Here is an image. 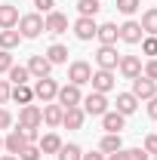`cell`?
<instances>
[{
    "label": "cell",
    "mask_w": 157,
    "mask_h": 160,
    "mask_svg": "<svg viewBox=\"0 0 157 160\" xmlns=\"http://www.w3.org/2000/svg\"><path fill=\"white\" fill-rule=\"evenodd\" d=\"M9 96H13V83L9 80H0V105H6Z\"/></svg>",
    "instance_id": "cell-36"
},
{
    "label": "cell",
    "mask_w": 157,
    "mask_h": 160,
    "mask_svg": "<svg viewBox=\"0 0 157 160\" xmlns=\"http://www.w3.org/2000/svg\"><path fill=\"white\" fill-rule=\"evenodd\" d=\"M83 120H86V114H83V108H65V114H62V126H68V129H80L83 126Z\"/></svg>",
    "instance_id": "cell-19"
},
{
    "label": "cell",
    "mask_w": 157,
    "mask_h": 160,
    "mask_svg": "<svg viewBox=\"0 0 157 160\" xmlns=\"http://www.w3.org/2000/svg\"><path fill=\"white\" fill-rule=\"evenodd\" d=\"M56 102H59L62 108H77L80 102H83V92H80V86H74V83H65V86H59Z\"/></svg>",
    "instance_id": "cell-6"
},
{
    "label": "cell",
    "mask_w": 157,
    "mask_h": 160,
    "mask_svg": "<svg viewBox=\"0 0 157 160\" xmlns=\"http://www.w3.org/2000/svg\"><path fill=\"white\" fill-rule=\"evenodd\" d=\"M142 37H145V31H142V25L139 22H123L120 25V40L123 43H142Z\"/></svg>",
    "instance_id": "cell-15"
},
{
    "label": "cell",
    "mask_w": 157,
    "mask_h": 160,
    "mask_svg": "<svg viewBox=\"0 0 157 160\" xmlns=\"http://www.w3.org/2000/svg\"><path fill=\"white\" fill-rule=\"evenodd\" d=\"M148 154H157V132H151V136H145V145H142Z\"/></svg>",
    "instance_id": "cell-38"
},
{
    "label": "cell",
    "mask_w": 157,
    "mask_h": 160,
    "mask_svg": "<svg viewBox=\"0 0 157 160\" xmlns=\"http://www.w3.org/2000/svg\"><path fill=\"white\" fill-rule=\"evenodd\" d=\"M46 59H49V65H65V62H68V46L53 43V46L46 49Z\"/></svg>",
    "instance_id": "cell-26"
},
{
    "label": "cell",
    "mask_w": 157,
    "mask_h": 160,
    "mask_svg": "<svg viewBox=\"0 0 157 160\" xmlns=\"http://www.w3.org/2000/svg\"><path fill=\"white\" fill-rule=\"evenodd\" d=\"M9 126H13V114L6 108H0V129H9Z\"/></svg>",
    "instance_id": "cell-40"
},
{
    "label": "cell",
    "mask_w": 157,
    "mask_h": 160,
    "mask_svg": "<svg viewBox=\"0 0 157 160\" xmlns=\"http://www.w3.org/2000/svg\"><path fill=\"white\" fill-rule=\"evenodd\" d=\"M25 68H28V74H31V77H49V71H53V65H49V59H46V56H31V62H28V65H25Z\"/></svg>",
    "instance_id": "cell-14"
},
{
    "label": "cell",
    "mask_w": 157,
    "mask_h": 160,
    "mask_svg": "<svg viewBox=\"0 0 157 160\" xmlns=\"http://www.w3.org/2000/svg\"><path fill=\"white\" fill-rule=\"evenodd\" d=\"M40 123H43V111L37 105H22V111H19V126L22 129H40Z\"/></svg>",
    "instance_id": "cell-2"
},
{
    "label": "cell",
    "mask_w": 157,
    "mask_h": 160,
    "mask_svg": "<svg viewBox=\"0 0 157 160\" xmlns=\"http://www.w3.org/2000/svg\"><path fill=\"white\" fill-rule=\"evenodd\" d=\"M126 160H151L145 148H126Z\"/></svg>",
    "instance_id": "cell-35"
},
{
    "label": "cell",
    "mask_w": 157,
    "mask_h": 160,
    "mask_svg": "<svg viewBox=\"0 0 157 160\" xmlns=\"http://www.w3.org/2000/svg\"><path fill=\"white\" fill-rule=\"evenodd\" d=\"M136 108H139V99L133 96V92H120L117 96V114H123V117H129V114H136Z\"/></svg>",
    "instance_id": "cell-21"
},
{
    "label": "cell",
    "mask_w": 157,
    "mask_h": 160,
    "mask_svg": "<svg viewBox=\"0 0 157 160\" xmlns=\"http://www.w3.org/2000/svg\"><path fill=\"white\" fill-rule=\"evenodd\" d=\"M117 71H120L126 80H136L139 74H142V59H139V56H120Z\"/></svg>",
    "instance_id": "cell-11"
},
{
    "label": "cell",
    "mask_w": 157,
    "mask_h": 160,
    "mask_svg": "<svg viewBox=\"0 0 157 160\" xmlns=\"http://www.w3.org/2000/svg\"><path fill=\"white\" fill-rule=\"evenodd\" d=\"M65 145V142L56 136V132H46L43 139L37 142V148H40V154H59V148Z\"/></svg>",
    "instance_id": "cell-22"
},
{
    "label": "cell",
    "mask_w": 157,
    "mask_h": 160,
    "mask_svg": "<svg viewBox=\"0 0 157 160\" xmlns=\"http://www.w3.org/2000/svg\"><path fill=\"white\" fill-rule=\"evenodd\" d=\"M142 74H145L148 80H154V83H157V59H148V65L142 68Z\"/></svg>",
    "instance_id": "cell-37"
},
{
    "label": "cell",
    "mask_w": 157,
    "mask_h": 160,
    "mask_svg": "<svg viewBox=\"0 0 157 160\" xmlns=\"http://www.w3.org/2000/svg\"><path fill=\"white\" fill-rule=\"evenodd\" d=\"M96 31H99L96 19H86V16H80V19L74 22V37H77V40H93V37H96Z\"/></svg>",
    "instance_id": "cell-13"
},
{
    "label": "cell",
    "mask_w": 157,
    "mask_h": 160,
    "mask_svg": "<svg viewBox=\"0 0 157 160\" xmlns=\"http://www.w3.org/2000/svg\"><path fill=\"white\" fill-rule=\"evenodd\" d=\"M142 52L145 56H151V59H157V37H142Z\"/></svg>",
    "instance_id": "cell-32"
},
{
    "label": "cell",
    "mask_w": 157,
    "mask_h": 160,
    "mask_svg": "<svg viewBox=\"0 0 157 160\" xmlns=\"http://www.w3.org/2000/svg\"><path fill=\"white\" fill-rule=\"evenodd\" d=\"M25 145H28V142H25V132H22V129H9L6 139H3V148H6L9 154H19Z\"/></svg>",
    "instance_id": "cell-20"
},
{
    "label": "cell",
    "mask_w": 157,
    "mask_h": 160,
    "mask_svg": "<svg viewBox=\"0 0 157 160\" xmlns=\"http://www.w3.org/2000/svg\"><path fill=\"white\" fill-rule=\"evenodd\" d=\"M154 160H157V157H154Z\"/></svg>",
    "instance_id": "cell-46"
},
{
    "label": "cell",
    "mask_w": 157,
    "mask_h": 160,
    "mask_svg": "<svg viewBox=\"0 0 157 160\" xmlns=\"http://www.w3.org/2000/svg\"><path fill=\"white\" fill-rule=\"evenodd\" d=\"M31 89H34V99H40L43 105H46V102H53L56 96H59V83H56L53 77H40Z\"/></svg>",
    "instance_id": "cell-3"
},
{
    "label": "cell",
    "mask_w": 157,
    "mask_h": 160,
    "mask_svg": "<svg viewBox=\"0 0 157 160\" xmlns=\"http://www.w3.org/2000/svg\"><path fill=\"white\" fill-rule=\"evenodd\" d=\"M117 46H99V52H96V65L102 68V71H117Z\"/></svg>",
    "instance_id": "cell-8"
},
{
    "label": "cell",
    "mask_w": 157,
    "mask_h": 160,
    "mask_svg": "<svg viewBox=\"0 0 157 160\" xmlns=\"http://www.w3.org/2000/svg\"><path fill=\"white\" fill-rule=\"evenodd\" d=\"M13 68V52L9 49H0V74H6Z\"/></svg>",
    "instance_id": "cell-34"
},
{
    "label": "cell",
    "mask_w": 157,
    "mask_h": 160,
    "mask_svg": "<svg viewBox=\"0 0 157 160\" xmlns=\"http://www.w3.org/2000/svg\"><path fill=\"white\" fill-rule=\"evenodd\" d=\"M133 96H136L139 102H142V99H145V102L154 99V96H157V83H154V80H148L145 74H139V77L133 80Z\"/></svg>",
    "instance_id": "cell-10"
},
{
    "label": "cell",
    "mask_w": 157,
    "mask_h": 160,
    "mask_svg": "<svg viewBox=\"0 0 157 160\" xmlns=\"http://www.w3.org/2000/svg\"><path fill=\"white\" fill-rule=\"evenodd\" d=\"M0 151H3V139H0Z\"/></svg>",
    "instance_id": "cell-45"
},
{
    "label": "cell",
    "mask_w": 157,
    "mask_h": 160,
    "mask_svg": "<svg viewBox=\"0 0 157 160\" xmlns=\"http://www.w3.org/2000/svg\"><path fill=\"white\" fill-rule=\"evenodd\" d=\"M99 9H102V0H77V12L86 19H96Z\"/></svg>",
    "instance_id": "cell-28"
},
{
    "label": "cell",
    "mask_w": 157,
    "mask_h": 160,
    "mask_svg": "<svg viewBox=\"0 0 157 160\" xmlns=\"http://www.w3.org/2000/svg\"><path fill=\"white\" fill-rule=\"evenodd\" d=\"M19 43H22V34L16 31V28H6V31H0V49H9V52H13Z\"/></svg>",
    "instance_id": "cell-24"
},
{
    "label": "cell",
    "mask_w": 157,
    "mask_h": 160,
    "mask_svg": "<svg viewBox=\"0 0 157 160\" xmlns=\"http://www.w3.org/2000/svg\"><path fill=\"white\" fill-rule=\"evenodd\" d=\"M89 83H93V92H102V96H108L111 89H114V71H93V77H89Z\"/></svg>",
    "instance_id": "cell-9"
},
{
    "label": "cell",
    "mask_w": 157,
    "mask_h": 160,
    "mask_svg": "<svg viewBox=\"0 0 157 160\" xmlns=\"http://www.w3.org/2000/svg\"><path fill=\"white\" fill-rule=\"evenodd\" d=\"M40 111H43V123H46V126H62V114H65V108H62L59 102H56V105L46 102Z\"/></svg>",
    "instance_id": "cell-17"
},
{
    "label": "cell",
    "mask_w": 157,
    "mask_h": 160,
    "mask_svg": "<svg viewBox=\"0 0 157 160\" xmlns=\"http://www.w3.org/2000/svg\"><path fill=\"white\" fill-rule=\"evenodd\" d=\"M105 160H126V148H120V151H114V154H108Z\"/></svg>",
    "instance_id": "cell-42"
},
{
    "label": "cell",
    "mask_w": 157,
    "mask_h": 160,
    "mask_svg": "<svg viewBox=\"0 0 157 160\" xmlns=\"http://www.w3.org/2000/svg\"><path fill=\"white\" fill-rule=\"evenodd\" d=\"M142 31L148 34V37H157V6H151V9H145L142 12Z\"/></svg>",
    "instance_id": "cell-23"
},
{
    "label": "cell",
    "mask_w": 157,
    "mask_h": 160,
    "mask_svg": "<svg viewBox=\"0 0 157 160\" xmlns=\"http://www.w3.org/2000/svg\"><path fill=\"white\" fill-rule=\"evenodd\" d=\"M9 99H16L19 105H31L34 102V89L28 86V83H22V86H13V96Z\"/></svg>",
    "instance_id": "cell-27"
},
{
    "label": "cell",
    "mask_w": 157,
    "mask_h": 160,
    "mask_svg": "<svg viewBox=\"0 0 157 160\" xmlns=\"http://www.w3.org/2000/svg\"><path fill=\"white\" fill-rule=\"evenodd\" d=\"M89 77H93V68H89V62L77 59V62H71V65H68V80H71L74 86L89 83Z\"/></svg>",
    "instance_id": "cell-5"
},
{
    "label": "cell",
    "mask_w": 157,
    "mask_h": 160,
    "mask_svg": "<svg viewBox=\"0 0 157 160\" xmlns=\"http://www.w3.org/2000/svg\"><path fill=\"white\" fill-rule=\"evenodd\" d=\"M6 74H9V83H13V86H22V83H28V77H31L28 68H22V65H13Z\"/></svg>",
    "instance_id": "cell-30"
},
{
    "label": "cell",
    "mask_w": 157,
    "mask_h": 160,
    "mask_svg": "<svg viewBox=\"0 0 157 160\" xmlns=\"http://www.w3.org/2000/svg\"><path fill=\"white\" fill-rule=\"evenodd\" d=\"M148 117L157 120V96H154V99H148Z\"/></svg>",
    "instance_id": "cell-41"
},
{
    "label": "cell",
    "mask_w": 157,
    "mask_h": 160,
    "mask_svg": "<svg viewBox=\"0 0 157 160\" xmlns=\"http://www.w3.org/2000/svg\"><path fill=\"white\" fill-rule=\"evenodd\" d=\"M96 37H99V43H102V46H117V40H120V28L114 25V22H105V25H99Z\"/></svg>",
    "instance_id": "cell-12"
},
{
    "label": "cell",
    "mask_w": 157,
    "mask_h": 160,
    "mask_svg": "<svg viewBox=\"0 0 157 160\" xmlns=\"http://www.w3.org/2000/svg\"><path fill=\"white\" fill-rule=\"evenodd\" d=\"M0 160H19V157H16V154H3Z\"/></svg>",
    "instance_id": "cell-44"
},
{
    "label": "cell",
    "mask_w": 157,
    "mask_h": 160,
    "mask_svg": "<svg viewBox=\"0 0 157 160\" xmlns=\"http://www.w3.org/2000/svg\"><path fill=\"white\" fill-rule=\"evenodd\" d=\"M80 108H83V114H93V117H102V114L108 111V99H105L102 92H89V96H83Z\"/></svg>",
    "instance_id": "cell-4"
},
{
    "label": "cell",
    "mask_w": 157,
    "mask_h": 160,
    "mask_svg": "<svg viewBox=\"0 0 157 160\" xmlns=\"http://www.w3.org/2000/svg\"><path fill=\"white\" fill-rule=\"evenodd\" d=\"M34 6H37V12H53L56 9V0H34Z\"/></svg>",
    "instance_id": "cell-39"
},
{
    "label": "cell",
    "mask_w": 157,
    "mask_h": 160,
    "mask_svg": "<svg viewBox=\"0 0 157 160\" xmlns=\"http://www.w3.org/2000/svg\"><path fill=\"white\" fill-rule=\"evenodd\" d=\"M19 34H22V40H34V37H40L46 28H43V16L40 12H28V16H19Z\"/></svg>",
    "instance_id": "cell-1"
},
{
    "label": "cell",
    "mask_w": 157,
    "mask_h": 160,
    "mask_svg": "<svg viewBox=\"0 0 157 160\" xmlns=\"http://www.w3.org/2000/svg\"><path fill=\"white\" fill-rule=\"evenodd\" d=\"M123 126H126V117L123 114H117V111H105L102 114V129L105 132H120Z\"/></svg>",
    "instance_id": "cell-18"
},
{
    "label": "cell",
    "mask_w": 157,
    "mask_h": 160,
    "mask_svg": "<svg viewBox=\"0 0 157 160\" xmlns=\"http://www.w3.org/2000/svg\"><path fill=\"white\" fill-rule=\"evenodd\" d=\"M16 25H19V6H13V3H0V31L16 28Z\"/></svg>",
    "instance_id": "cell-16"
},
{
    "label": "cell",
    "mask_w": 157,
    "mask_h": 160,
    "mask_svg": "<svg viewBox=\"0 0 157 160\" xmlns=\"http://www.w3.org/2000/svg\"><path fill=\"white\" fill-rule=\"evenodd\" d=\"M139 6H142V0H117V9L123 12V16H133Z\"/></svg>",
    "instance_id": "cell-33"
},
{
    "label": "cell",
    "mask_w": 157,
    "mask_h": 160,
    "mask_svg": "<svg viewBox=\"0 0 157 160\" xmlns=\"http://www.w3.org/2000/svg\"><path fill=\"white\" fill-rule=\"evenodd\" d=\"M80 157H83V148L71 142V145H62L59 148V157L56 160H80Z\"/></svg>",
    "instance_id": "cell-29"
},
{
    "label": "cell",
    "mask_w": 157,
    "mask_h": 160,
    "mask_svg": "<svg viewBox=\"0 0 157 160\" xmlns=\"http://www.w3.org/2000/svg\"><path fill=\"white\" fill-rule=\"evenodd\" d=\"M16 157H19V160H43V154H40L37 145H25V148H22Z\"/></svg>",
    "instance_id": "cell-31"
},
{
    "label": "cell",
    "mask_w": 157,
    "mask_h": 160,
    "mask_svg": "<svg viewBox=\"0 0 157 160\" xmlns=\"http://www.w3.org/2000/svg\"><path fill=\"white\" fill-rule=\"evenodd\" d=\"M102 154H114V151H120L123 148V139H120V132H105V139H102Z\"/></svg>",
    "instance_id": "cell-25"
},
{
    "label": "cell",
    "mask_w": 157,
    "mask_h": 160,
    "mask_svg": "<svg viewBox=\"0 0 157 160\" xmlns=\"http://www.w3.org/2000/svg\"><path fill=\"white\" fill-rule=\"evenodd\" d=\"M80 160H105V154H99V151H89V154H83Z\"/></svg>",
    "instance_id": "cell-43"
},
{
    "label": "cell",
    "mask_w": 157,
    "mask_h": 160,
    "mask_svg": "<svg viewBox=\"0 0 157 160\" xmlns=\"http://www.w3.org/2000/svg\"><path fill=\"white\" fill-rule=\"evenodd\" d=\"M43 28H46V34L59 37V34H65V31H68V16H65V12H59V9H53V12H46Z\"/></svg>",
    "instance_id": "cell-7"
}]
</instances>
